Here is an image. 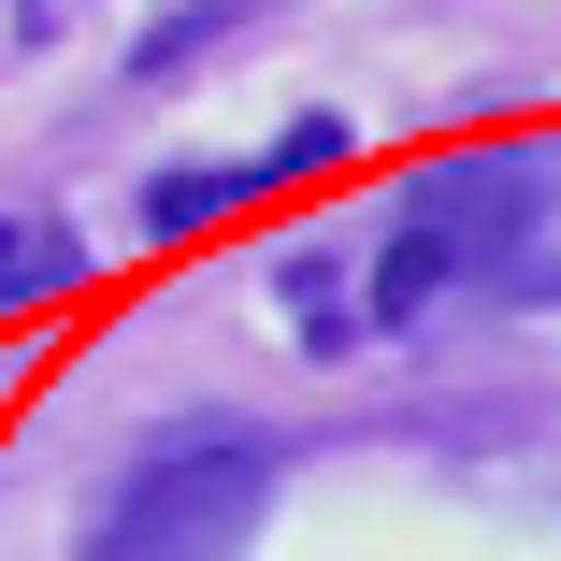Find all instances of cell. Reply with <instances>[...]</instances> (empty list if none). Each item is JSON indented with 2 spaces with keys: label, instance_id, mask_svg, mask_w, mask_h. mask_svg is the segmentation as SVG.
<instances>
[{
  "label": "cell",
  "instance_id": "3",
  "mask_svg": "<svg viewBox=\"0 0 561 561\" xmlns=\"http://www.w3.org/2000/svg\"><path fill=\"white\" fill-rule=\"evenodd\" d=\"M44 288H72V231L58 216H0V317L44 302Z\"/></svg>",
  "mask_w": 561,
  "mask_h": 561
},
{
  "label": "cell",
  "instance_id": "2",
  "mask_svg": "<svg viewBox=\"0 0 561 561\" xmlns=\"http://www.w3.org/2000/svg\"><path fill=\"white\" fill-rule=\"evenodd\" d=\"M274 518V432H173L159 461L101 504L87 561H245Z\"/></svg>",
  "mask_w": 561,
  "mask_h": 561
},
{
  "label": "cell",
  "instance_id": "1",
  "mask_svg": "<svg viewBox=\"0 0 561 561\" xmlns=\"http://www.w3.org/2000/svg\"><path fill=\"white\" fill-rule=\"evenodd\" d=\"M446 288L461 302H561V130H490L446 145L403 187V231L375 245V317H432Z\"/></svg>",
  "mask_w": 561,
  "mask_h": 561
}]
</instances>
